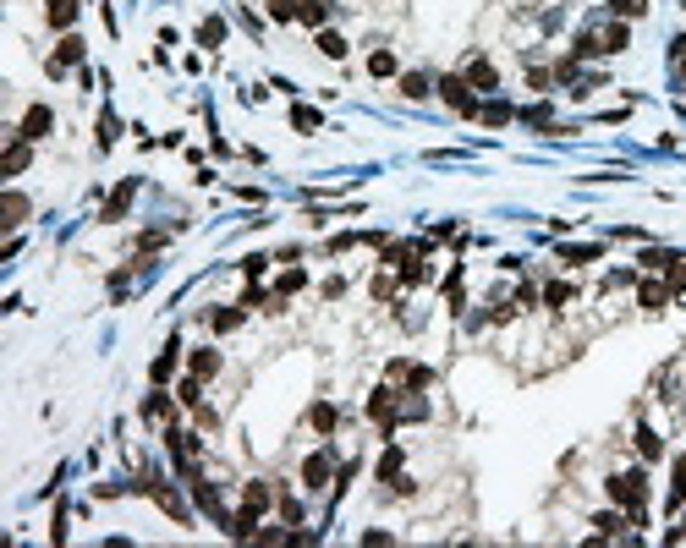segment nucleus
Instances as JSON below:
<instances>
[{
	"mask_svg": "<svg viewBox=\"0 0 686 548\" xmlns=\"http://www.w3.org/2000/svg\"><path fill=\"white\" fill-rule=\"evenodd\" d=\"M395 472H401V450H385V461H379V477H385V483H395Z\"/></svg>",
	"mask_w": 686,
	"mask_h": 548,
	"instance_id": "nucleus-19",
	"label": "nucleus"
},
{
	"mask_svg": "<svg viewBox=\"0 0 686 548\" xmlns=\"http://www.w3.org/2000/svg\"><path fill=\"white\" fill-rule=\"evenodd\" d=\"M368 71H373V77H390V71H395V55H390V50H379V55L368 61Z\"/></svg>",
	"mask_w": 686,
	"mask_h": 548,
	"instance_id": "nucleus-17",
	"label": "nucleus"
},
{
	"mask_svg": "<svg viewBox=\"0 0 686 548\" xmlns=\"http://www.w3.org/2000/svg\"><path fill=\"white\" fill-rule=\"evenodd\" d=\"M247 510H269V488L263 483H247Z\"/></svg>",
	"mask_w": 686,
	"mask_h": 548,
	"instance_id": "nucleus-18",
	"label": "nucleus"
},
{
	"mask_svg": "<svg viewBox=\"0 0 686 548\" xmlns=\"http://www.w3.org/2000/svg\"><path fill=\"white\" fill-rule=\"evenodd\" d=\"M143 412H149V417H170V400H165V395H149Z\"/></svg>",
	"mask_w": 686,
	"mask_h": 548,
	"instance_id": "nucleus-22",
	"label": "nucleus"
},
{
	"mask_svg": "<svg viewBox=\"0 0 686 548\" xmlns=\"http://www.w3.org/2000/svg\"><path fill=\"white\" fill-rule=\"evenodd\" d=\"M269 17H275V22H286V17H296V6H291V0H269Z\"/></svg>",
	"mask_w": 686,
	"mask_h": 548,
	"instance_id": "nucleus-27",
	"label": "nucleus"
},
{
	"mask_svg": "<svg viewBox=\"0 0 686 548\" xmlns=\"http://www.w3.org/2000/svg\"><path fill=\"white\" fill-rule=\"evenodd\" d=\"M77 61H83V38H71V33H66L61 50H55V71H61V66H77Z\"/></svg>",
	"mask_w": 686,
	"mask_h": 548,
	"instance_id": "nucleus-7",
	"label": "nucleus"
},
{
	"mask_svg": "<svg viewBox=\"0 0 686 548\" xmlns=\"http://www.w3.org/2000/svg\"><path fill=\"white\" fill-rule=\"evenodd\" d=\"M291 127H296V132H313V127H319V110H308V104H296V110H291Z\"/></svg>",
	"mask_w": 686,
	"mask_h": 548,
	"instance_id": "nucleus-14",
	"label": "nucleus"
},
{
	"mask_svg": "<svg viewBox=\"0 0 686 548\" xmlns=\"http://www.w3.org/2000/svg\"><path fill=\"white\" fill-rule=\"evenodd\" d=\"M50 127H55V115H50L44 104H33L28 115H22V137H28V143H39V137H44Z\"/></svg>",
	"mask_w": 686,
	"mask_h": 548,
	"instance_id": "nucleus-3",
	"label": "nucleus"
},
{
	"mask_svg": "<svg viewBox=\"0 0 686 548\" xmlns=\"http://www.w3.org/2000/svg\"><path fill=\"white\" fill-rule=\"evenodd\" d=\"M467 83H472L478 94H494V88H500V71H494L489 61H472L467 66Z\"/></svg>",
	"mask_w": 686,
	"mask_h": 548,
	"instance_id": "nucleus-4",
	"label": "nucleus"
},
{
	"mask_svg": "<svg viewBox=\"0 0 686 548\" xmlns=\"http://www.w3.org/2000/svg\"><path fill=\"white\" fill-rule=\"evenodd\" d=\"M319 50H324L329 61H341V55H346V38H341V33H319Z\"/></svg>",
	"mask_w": 686,
	"mask_h": 548,
	"instance_id": "nucleus-12",
	"label": "nucleus"
},
{
	"mask_svg": "<svg viewBox=\"0 0 686 548\" xmlns=\"http://www.w3.org/2000/svg\"><path fill=\"white\" fill-rule=\"evenodd\" d=\"M467 88H472L467 77H439V94L451 99V104H456L461 115H478V104H472V94H467Z\"/></svg>",
	"mask_w": 686,
	"mask_h": 548,
	"instance_id": "nucleus-2",
	"label": "nucleus"
},
{
	"mask_svg": "<svg viewBox=\"0 0 686 548\" xmlns=\"http://www.w3.org/2000/svg\"><path fill=\"white\" fill-rule=\"evenodd\" d=\"M71 17H77V0H50V22H55V28H66Z\"/></svg>",
	"mask_w": 686,
	"mask_h": 548,
	"instance_id": "nucleus-11",
	"label": "nucleus"
},
{
	"mask_svg": "<svg viewBox=\"0 0 686 548\" xmlns=\"http://www.w3.org/2000/svg\"><path fill=\"white\" fill-rule=\"evenodd\" d=\"M401 94H406V99H423L428 94V77H418V71H412V77H401Z\"/></svg>",
	"mask_w": 686,
	"mask_h": 548,
	"instance_id": "nucleus-16",
	"label": "nucleus"
},
{
	"mask_svg": "<svg viewBox=\"0 0 686 548\" xmlns=\"http://www.w3.org/2000/svg\"><path fill=\"white\" fill-rule=\"evenodd\" d=\"M598 44H604V50H626V28H621V22H615V28L604 33V38H598Z\"/></svg>",
	"mask_w": 686,
	"mask_h": 548,
	"instance_id": "nucleus-23",
	"label": "nucleus"
},
{
	"mask_svg": "<svg viewBox=\"0 0 686 548\" xmlns=\"http://www.w3.org/2000/svg\"><path fill=\"white\" fill-rule=\"evenodd\" d=\"M643 263H648V269H670L675 258H670V253H659V247H648V253H643Z\"/></svg>",
	"mask_w": 686,
	"mask_h": 548,
	"instance_id": "nucleus-26",
	"label": "nucleus"
},
{
	"mask_svg": "<svg viewBox=\"0 0 686 548\" xmlns=\"http://www.w3.org/2000/svg\"><path fill=\"white\" fill-rule=\"evenodd\" d=\"M643 307L659 313V307H664V286H643Z\"/></svg>",
	"mask_w": 686,
	"mask_h": 548,
	"instance_id": "nucleus-21",
	"label": "nucleus"
},
{
	"mask_svg": "<svg viewBox=\"0 0 686 548\" xmlns=\"http://www.w3.org/2000/svg\"><path fill=\"white\" fill-rule=\"evenodd\" d=\"M643 493H648V477H643V472L610 477V499H615V505H643Z\"/></svg>",
	"mask_w": 686,
	"mask_h": 548,
	"instance_id": "nucleus-1",
	"label": "nucleus"
},
{
	"mask_svg": "<svg viewBox=\"0 0 686 548\" xmlns=\"http://www.w3.org/2000/svg\"><path fill=\"white\" fill-rule=\"evenodd\" d=\"M127 203H132V181H127V187H116V197L104 203V220H121V214H127Z\"/></svg>",
	"mask_w": 686,
	"mask_h": 548,
	"instance_id": "nucleus-10",
	"label": "nucleus"
},
{
	"mask_svg": "<svg viewBox=\"0 0 686 548\" xmlns=\"http://www.w3.org/2000/svg\"><path fill=\"white\" fill-rule=\"evenodd\" d=\"M176 351H181V346L170 340V346H165V351L154 356V367H149V379H154V384H165V379H170V367H176Z\"/></svg>",
	"mask_w": 686,
	"mask_h": 548,
	"instance_id": "nucleus-5",
	"label": "nucleus"
},
{
	"mask_svg": "<svg viewBox=\"0 0 686 548\" xmlns=\"http://www.w3.org/2000/svg\"><path fill=\"white\" fill-rule=\"evenodd\" d=\"M296 17H302L308 28H319V22H324V6H319V0H302V6H296Z\"/></svg>",
	"mask_w": 686,
	"mask_h": 548,
	"instance_id": "nucleus-15",
	"label": "nucleus"
},
{
	"mask_svg": "<svg viewBox=\"0 0 686 548\" xmlns=\"http://www.w3.org/2000/svg\"><path fill=\"white\" fill-rule=\"evenodd\" d=\"M610 11H621V17H643V0H610Z\"/></svg>",
	"mask_w": 686,
	"mask_h": 548,
	"instance_id": "nucleus-28",
	"label": "nucleus"
},
{
	"mask_svg": "<svg viewBox=\"0 0 686 548\" xmlns=\"http://www.w3.org/2000/svg\"><path fill=\"white\" fill-rule=\"evenodd\" d=\"M637 450H643V461H659V455H664V444H659L654 428H637Z\"/></svg>",
	"mask_w": 686,
	"mask_h": 548,
	"instance_id": "nucleus-9",
	"label": "nucleus"
},
{
	"mask_svg": "<svg viewBox=\"0 0 686 548\" xmlns=\"http://www.w3.org/2000/svg\"><path fill=\"white\" fill-rule=\"evenodd\" d=\"M198 400H203V389H198V373H193V379L181 384V406H198Z\"/></svg>",
	"mask_w": 686,
	"mask_h": 548,
	"instance_id": "nucleus-24",
	"label": "nucleus"
},
{
	"mask_svg": "<svg viewBox=\"0 0 686 548\" xmlns=\"http://www.w3.org/2000/svg\"><path fill=\"white\" fill-rule=\"evenodd\" d=\"M236 318H242V313H236V307H226V313H214V329H236Z\"/></svg>",
	"mask_w": 686,
	"mask_h": 548,
	"instance_id": "nucleus-30",
	"label": "nucleus"
},
{
	"mask_svg": "<svg viewBox=\"0 0 686 548\" xmlns=\"http://www.w3.org/2000/svg\"><path fill=\"white\" fill-rule=\"evenodd\" d=\"M302 280H308L302 269H286V274H280V290H302Z\"/></svg>",
	"mask_w": 686,
	"mask_h": 548,
	"instance_id": "nucleus-29",
	"label": "nucleus"
},
{
	"mask_svg": "<svg viewBox=\"0 0 686 548\" xmlns=\"http://www.w3.org/2000/svg\"><path fill=\"white\" fill-rule=\"evenodd\" d=\"M313 428H319V433H329V428H335V412H329V406H313Z\"/></svg>",
	"mask_w": 686,
	"mask_h": 548,
	"instance_id": "nucleus-25",
	"label": "nucleus"
},
{
	"mask_svg": "<svg viewBox=\"0 0 686 548\" xmlns=\"http://www.w3.org/2000/svg\"><path fill=\"white\" fill-rule=\"evenodd\" d=\"M193 373L198 379H214L220 373V351H193Z\"/></svg>",
	"mask_w": 686,
	"mask_h": 548,
	"instance_id": "nucleus-8",
	"label": "nucleus"
},
{
	"mask_svg": "<svg viewBox=\"0 0 686 548\" xmlns=\"http://www.w3.org/2000/svg\"><path fill=\"white\" fill-rule=\"evenodd\" d=\"M209 50H220V38H226V22H203V33H198Z\"/></svg>",
	"mask_w": 686,
	"mask_h": 548,
	"instance_id": "nucleus-20",
	"label": "nucleus"
},
{
	"mask_svg": "<svg viewBox=\"0 0 686 548\" xmlns=\"http://www.w3.org/2000/svg\"><path fill=\"white\" fill-rule=\"evenodd\" d=\"M324 477H329V461H324V455H308V466H302V483H308V488H324Z\"/></svg>",
	"mask_w": 686,
	"mask_h": 548,
	"instance_id": "nucleus-6",
	"label": "nucleus"
},
{
	"mask_svg": "<svg viewBox=\"0 0 686 548\" xmlns=\"http://www.w3.org/2000/svg\"><path fill=\"white\" fill-rule=\"evenodd\" d=\"M22 164H28V143H11V148H6V176H17Z\"/></svg>",
	"mask_w": 686,
	"mask_h": 548,
	"instance_id": "nucleus-13",
	"label": "nucleus"
}]
</instances>
